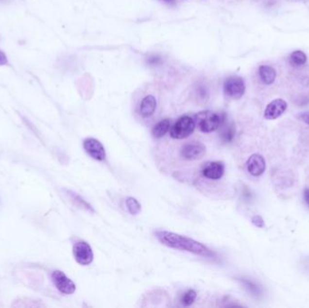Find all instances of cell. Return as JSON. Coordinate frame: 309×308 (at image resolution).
Returning a JSON list of instances; mask_svg holds the SVG:
<instances>
[{
  "label": "cell",
  "mask_w": 309,
  "mask_h": 308,
  "mask_svg": "<svg viewBox=\"0 0 309 308\" xmlns=\"http://www.w3.org/2000/svg\"><path fill=\"white\" fill-rule=\"evenodd\" d=\"M154 234L158 241L168 248L187 251L201 257H212L214 256L213 251L208 249L206 245L191 238L168 231H156Z\"/></svg>",
  "instance_id": "6da1fadb"
},
{
  "label": "cell",
  "mask_w": 309,
  "mask_h": 308,
  "mask_svg": "<svg viewBox=\"0 0 309 308\" xmlns=\"http://www.w3.org/2000/svg\"><path fill=\"white\" fill-rule=\"evenodd\" d=\"M224 119L225 116L219 115L210 110H205L195 115L194 121L202 132L210 133L219 129Z\"/></svg>",
  "instance_id": "7a4b0ae2"
},
{
  "label": "cell",
  "mask_w": 309,
  "mask_h": 308,
  "mask_svg": "<svg viewBox=\"0 0 309 308\" xmlns=\"http://www.w3.org/2000/svg\"><path fill=\"white\" fill-rule=\"evenodd\" d=\"M195 121L189 116H182L170 129V136L174 139H184L191 135L195 129Z\"/></svg>",
  "instance_id": "3957f363"
},
{
  "label": "cell",
  "mask_w": 309,
  "mask_h": 308,
  "mask_svg": "<svg viewBox=\"0 0 309 308\" xmlns=\"http://www.w3.org/2000/svg\"><path fill=\"white\" fill-rule=\"evenodd\" d=\"M52 282L59 291L65 295H71L75 292L76 286L74 282L65 275L63 271L55 270L52 275Z\"/></svg>",
  "instance_id": "277c9868"
},
{
  "label": "cell",
  "mask_w": 309,
  "mask_h": 308,
  "mask_svg": "<svg viewBox=\"0 0 309 308\" xmlns=\"http://www.w3.org/2000/svg\"><path fill=\"white\" fill-rule=\"evenodd\" d=\"M73 256L78 263L88 266L93 261V251L89 244L85 241H79L73 246Z\"/></svg>",
  "instance_id": "5b68a950"
},
{
  "label": "cell",
  "mask_w": 309,
  "mask_h": 308,
  "mask_svg": "<svg viewBox=\"0 0 309 308\" xmlns=\"http://www.w3.org/2000/svg\"><path fill=\"white\" fill-rule=\"evenodd\" d=\"M223 89L227 96L238 100L244 94V81L241 78L237 76L228 78L223 85Z\"/></svg>",
  "instance_id": "8992f818"
},
{
  "label": "cell",
  "mask_w": 309,
  "mask_h": 308,
  "mask_svg": "<svg viewBox=\"0 0 309 308\" xmlns=\"http://www.w3.org/2000/svg\"><path fill=\"white\" fill-rule=\"evenodd\" d=\"M206 146L200 142H192L185 145L181 150V155L187 160L201 159L206 154Z\"/></svg>",
  "instance_id": "52a82bcc"
},
{
  "label": "cell",
  "mask_w": 309,
  "mask_h": 308,
  "mask_svg": "<svg viewBox=\"0 0 309 308\" xmlns=\"http://www.w3.org/2000/svg\"><path fill=\"white\" fill-rule=\"evenodd\" d=\"M84 148L87 154L95 160L103 161L106 158L105 148L103 144L96 138H86L84 141Z\"/></svg>",
  "instance_id": "ba28073f"
},
{
  "label": "cell",
  "mask_w": 309,
  "mask_h": 308,
  "mask_svg": "<svg viewBox=\"0 0 309 308\" xmlns=\"http://www.w3.org/2000/svg\"><path fill=\"white\" fill-rule=\"evenodd\" d=\"M288 104L282 99H276L272 101L265 109L264 118L266 120H276L283 114L287 109Z\"/></svg>",
  "instance_id": "9c48e42d"
},
{
  "label": "cell",
  "mask_w": 309,
  "mask_h": 308,
  "mask_svg": "<svg viewBox=\"0 0 309 308\" xmlns=\"http://www.w3.org/2000/svg\"><path fill=\"white\" fill-rule=\"evenodd\" d=\"M224 164L220 161L209 162L207 163L205 167L203 168V175L211 180H219L223 177L224 173Z\"/></svg>",
  "instance_id": "30bf717a"
},
{
  "label": "cell",
  "mask_w": 309,
  "mask_h": 308,
  "mask_svg": "<svg viewBox=\"0 0 309 308\" xmlns=\"http://www.w3.org/2000/svg\"><path fill=\"white\" fill-rule=\"evenodd\" d=\"M247 169L253 176L261 175L266 169V162L263 156L260 154H252L247 161Z\"/></svg>",
  "instance_id": "8fae6325"
},
{
  "label": "cell",
  "mask_w": 309,
  "mask_h": 308,
  "mask_svg": "<svg viewBox=\"0 0 309 308\" xmlns=\"http://www.w3.org/2000/svg\"><path fill=\"white\" fill-rule=\"evenodd\" d=\"M156 109V100L153 95H148L142 100L140 104V114L144 118L153 115Z\"/></svg>",
  "instance_id": "7c38bea8"
},
{
  "label": "cell",
  "mask_w": 309,
  "mask_h": 308,
  "mask_svg": "<svg viewBox=\"0 0 309 308\" xmlns=\"http://www.w3.org/2000/svg\"><path fill=\"white\" fill-rule=\"evenodd\" d=\"M258 75L263 84L271 85L275 82L277 73L275 69L270 65H261L258 68Z\"/></svg>",
  "instance_id": "4fadbf2b"
},
{
  "label": "cell",
  "mask_w": 309,
  "mask_h": 308,
  "mask_svg": "<svg viewBox=\"0 0 309 308\" xmlns=\"http://www.w3.org/2000/svg\"><path fill=\"white\" fill-rule=\"evenodd\" d=\"M221 138L222 140L225 143H230L232 141L234 136H235V129L232 123H227L226 120L222 123L221 125Z\"/></svg>",
  "instance_id": "5bb4252c"
},
{
  "label": "cell",
  "mask_w": 309,
  "mask_h": 308,
  "mask_svg": "<svg viewBox=\"0 0 309 308\" xmlns=\"http://www.w3.org/2000/svg\"><path fill=\"white\" fill-rule=\"evenodd\" d=\"M171 122L168 119L163 120L161 121L158 122L152 130V135L154 138H160L166 135L170 129Z\"/></svg>",
  "instance_id": "9a60e30c"
},
{
  "label": "cell",
  "mask_w": 309,
  "mask_h": 308,
  "mask_svg": "<svg viewBox=\"0 0 309 308\" xmlns=\"http://www.w3.org/2000/svg\"><path fill=\"white\" fill-rule=\"evenodd\" d=\"M68 193H69V195L71 196V200L74 202V204H75L76 205L79 206L80 208H84V209H85V210L88 211V212H95L94 209H93V207L90 205L89 203H87L84 198H82L79 194L73 193V192H71V191H69Z\"/></svg>",
  "instance_id": "2e32d148"
},
{
  "label": "cell",
  "mask_w": 309,
  "mask_h": 308,
  "mask_svg": "<svg viewBox=\"0 0 309 308\" xmlns=\"http://www.w3.org/2000/svg\"><path fill=\"white\" fill-rule=\"evenodd\" d=\"M126 205L130 214L137 215L141 212V205L134 197H128L126 199Z\"/></svg>",
  "instance_id": "e0dca14e"
},
{
  "label": "cell",
  "mask_w": 309,
  "mask_h": 308,
  "mask_svg": "<svg viewBox=\"0 0 309 308\" xmlns=\"http://www.w3.org/2000/svg\"><path fill=\"white\" fill-rule=\"evenodd\" d=\"M290 62L294 66H302L307 62V55L302 51H293L290 55Z\"/></svg>",
  "instance_id": "ac0fdd59"
},
{
  "label": "cell",
  "mask_w": 309,
  "mask_h": 308,
  "mask_svg": "<svg viewBox=\"0 0 309 308\" xmlns=\"http://www.w3.org/2000/svg\"><path fill=\"white\" fill-rule=\"evenodd\" d=\"M196 296H197L196 292L193 289H189L184 295H182L181 303L185 307H190L191 305H193V302L195 301Z\"/></svg>",
  "instance_id": "d6986e66"
},
{
  "label": "cell",
  "mask_w": 309,
  "mask_h": 308,
  "mask_svg": "<svg viewBox=\"0 0 309 308\" xmlns=\"http://www.w3.org/2000/svg\"><path fill=\"white\" fill-rule=\"evenodd\" d=\"M240 281L244 285L245 288L248 289L253 295H259L260 290H259V289L258 288L257 286H256L254 283L251 282V281L248 280V279H244V278H241Z\"/></svg>",
  "instance_id": "ffe728a7"
},
{
  "label": "cell",
  "mask_w": 309,
  "mask_h": 308,
  "mask_svg": "<svg viewBox=\"0 0 309 308\" xmlns=\"http://www.w3.org/2000/svg\"><path fill=\"white\" fill-rule=\"evenodd\" d=\"M251 222H252V223L255 225L256 227H258V228H263L265 226L264 220L262 219L261 216H259V215L253 216L252 219H251Z\"/></svg>",
  "instance_id": "44dd1931"
},
{
  "label": "cell",
  "mask_w": 309,
  "mask_h": 308,
  "mask_svg": "<svg viewBox=\"0 0 309 308\" xmlns=\"http://www.w3.org/2000/svg\"><path fill=\"white\" fill-rule=\"evenodd\" d=\"M161 57H159V56H156V55H154V56H152V57H149L148 59V64L150 65H159L160 63H161Z\"/></svg>",
  "instance_id": "7402d4cb"
},
{
  "label": "cell",
  "mask_w": 309,
  "mask_h": 308,
  "mask_svg": "<svg viewBox=\"0 0 309 308\" xmlns=\"http://www.w3.org/2000/svg\"><path fill=\"white\" fill-rule=\"evenodd\" d=\"M299 119H300L303 122H305V123H307L308 125H309V111L301 113V114L299 115Z\"/></svg>",
  "instance_id": "603a6c76"
},
{
  "label": "cell",
  "mask_w": 309,
  "mask_h": 308,
  "mask_svg": "<svg viewBox=\"0 0 309 308\" xmlns=\"http://www.w3.org/2000/svg\"><path fill=\"white\" fill-rule=\"evenodd\" d=\"M7 64V58L4 51L0 50V65H5Z\"/></svg>",
  "instance_id": "cb8c5ba5"
},
{
  "label": "cell",
  "mask_w": 309,
  "mask_h": 308,
  "mask_svg": "<svg viewBox=\"0 0 309 308\" xmlns=\"http://www.w3.org/2000/svg\"><path fill=\"white\" fill-rule=\"evenodd\" d=\"M304 199H305V202L308 204V205L309 206V188H307V189H305V191H304Z\"/></svg>",
  "instance_id": "d4e9b609"
},
{
  "label": "cell",
  "mask_w": 309,
  "mask_h": 308,
  "mask_svg": "<svg viewBox=\"0 0 309 308\" xmlns=\"http://www.w3.org/2000/svg\"><path fill=\"white\" fill-rule=\"evenodd\" d=\"M162 1H164V2H167V3H171V2H173L174 0H162Z\"/></svg>",
  "instance_id": "484cf974"
}]
</instances>
